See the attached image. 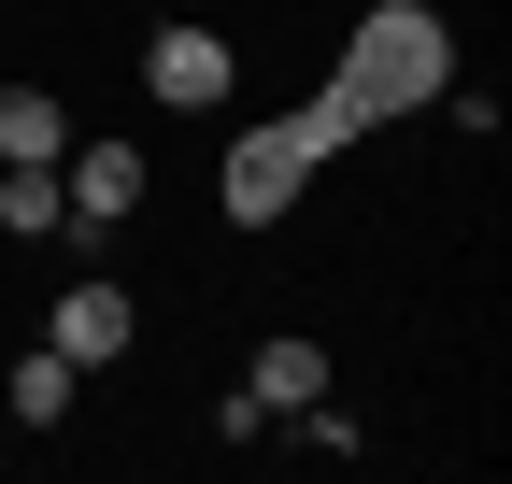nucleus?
Returning <instances> with one entry per match:
<instances>
[{"mask_svg":"<svg viewBox=\"0 0 512 484\" xmlns=\"http://www.w3.org/2000/svg\"><path fill=\"white\" fill-rule=\"evenodd\" d=\"M328 100L356 114V129H384V114H427V100H456V29H441L427 0H370V29L342 43Z\"/></svg>","mask_w":512,"mask_h":484,"instance_id":"f257e3e1","label":"nucleus"},{"mask_svg":"<svg viewBox=\"0 0 512 484\" xmlns=\"http://www.w3.org/2000/svg\"><path fill=\"white\" fill-rule=\"evenodd\" d=\"M342 143H356V114H342V100H299V114H271V129H242V143H228L214 186H228V214H242V228H271V214H285V200H299Z\"/></svg>","mask_w":512,"mask_h":484,"instance_id":"f03ea898","label":"nucleus"},{"mask_svg":"<svg viewBox=\"0 0 512 484\" xmlns=\"http://www.w3.org/2000/svg\"><path fill=\"white\" fill-rule=\"evenodd\" d=\"M128 214H143V157L128 143H72L57 157V242H114Z\"/></svg>","mask_w":512,"mask_h":484,"instance_id":"7ed1b4c3","label":"nucleus"},{"mask_svg":"<svg viewBox=\"0 0 512 484\" xmlns=\"http://www.w3.org/2000/svg\"><path fill=\"white\" fill-rule=\"evenodd\" d=\"M43 342L72 356V371H114V356L143 342V314H128V285H114V271H86V285H72V299L43 314Z\"/></svg>","mask_w":512,"mask_h":484,"instance_id":"20e7f679","label":"nucleus"},{"mask_svg":"<svg viewBox=\"0 0 512 484\" xmlns=\"http://www.w3.org/2000/svg\"><path fill=\"white\" fill-rule=\"evenodd\" d=\"M143 86H157L171 114H214V100L242 86V57H228V29H157V43H143Z\"/></svg>","mask_w":512,"mask_h":484,"instance_id":"39448f33","label":"nucleus"},{"mask_svg":"<svg viewBox=\"0 0 512 484\" xmlns=\"http://www.w3.org/2000/svg\"><path fill=\"white\" fill-rule=\"evenodd\" d=\"M242 399H256V413H299V399H328V342H256Z\"/></svg>","mask_w":512,"mask_h":484,"instance_id":"423d86ee","label":"nucleus"},{"mask_svg":"<svg viewBox=\"0 0 512 484\" xmlns=\"http://www.w3.org/2000/svg\"><path fill=\"white\" fill-rule=\"evenodd\" d=\"M72 399H86V371H72L57 342H29V356H15V428H72Z\"/></svg>","mask_w":512,"mask_h":484,"instance_id":"0eeeda50","label":"nucleus"},{"mask_svg":"<svg viewBox=\"0 0 512 484\" xmlns=\"http://www.w3.org/2000/svg\"><path fill=\"white\" fill-rule=\"evenodd\" d=\"M0 157H72V114L43 86H0Z\"/></svg>","mask_w":512,"mask_h":484,"instance_id":"6e6552de","label":"nucleus"},{"mask_svg":"<svg viewBox=\"0 0 512 484\" xmlns=\"http://www.w3.org/2000/svg\"><path fill=\"white\" fill-rule=\"evenodd\" d=\"M299 456H356V413L342 399H299Z\"/></svg>","mask_w":512,"mask_h":484,"instance_id":"1a4fd4ad","label":"nucleus"}]
</instances>
